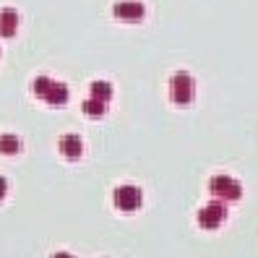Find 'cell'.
<instances>
[{
	"label": "cell",
	"instance_id": "obj_1",
	"mask_svg": "<svg viewBox=\"0 0 258 258\" xmlns=\"http://www.w3.org/2000/svg\"><path fill=\"white\" fill-rule=\"evenodd\" d=\"M170 94H172V102H177V104H188L193 99V79H190V73L180 71V73L172 76Z\"/></svg>",
	"mask_w": 258,
	"mask_h": 258
},
{
	"label": "cell",
	"instance_id": "obj_2",
	"mask_svg": "<svg viewBox=\"0 0 258 258\" xmlns=\"http://www.w3.org/2000/svg\"><path fill=\"white\" fill-rule=\"evenodd\" d=\"M112 13H115V19H120V21L136 24V21H141L146 16V8H144V3H139V0H120V3H115Z\"/></svg>",
	"mask_w": 258,
	"mask_h": 258
},
{
	"label": "cell",
	"instance_id": "obj_3",
	"mask_svg": "<svg viewBox=\"0 0 258 258\" xmlns=\"http://www.w3.org/2000/svg\"><path fill=\"white\" fill-rule=\"evenodd\" d=\"M115 206L123 211H136L141 206V190L136 185H120L115 190Z\"/></svg>",
	"mask_w": 258,
	"mask_h": 258
},
{
	"label": "cell",
	"instance_id": "obj_4",
	"mask_svg": "<svg viewBox=\"0 0 258 258\" xmlns=\"http://www.w3.org/2000/svg\"><path fill=\"white\" fill-rule=\"evenodd\" d=\"M227 217V209L222 204H209L204 211H199V224L206 227V230H214V227H219Z\"/></svg>",
	"mask_w": 258,
	"mask_h": 258
},
{
	"label": "cell",
	"instance_id": "obj_5",
	"mask_svg": "<svg viewBox=\"0 0 258 258\" xmlns=\"http://www.w3.org/2000/svg\"><path fill=\"white\" fill-rule=\"evenodd\" d=\"M211 193H214V196H222V199H237V196H240V185L235 183L232 177L219 175V177L211 180Z\"/></svg>",
	"mask_w": 258,
	"mask_h": 258
},
{
	"label": "cell",
	"instance_id": "obj_6",
	"mask_svg": "<svg viewBox=\"0 0 258 258\" xmlns=\"http://www.w3.org/2000/svg\"><path fill=\"white\" fill-rule=\"evenodd\" d=\"M42 99L47 104H52V107H63V104L68 102V86L60 84V81H50V86H47V92L42 94Z\"/></svg>",
	"mask_w": 258,
	"mask_h": 258
},
{
	"label": "cell",
	"instance_id": "obj_7",
	"mask_svg": "<svg viewBox=\"0 0 258 258\" xmlns=\"http://www.w3.org/2000/svg\"><path fill=\"white\" fill-rule=\"evenodd\" d=\"M19 26L16 8H0V37H13Z\"/></svg>",
	"mask_w": 258,
	"mask_h": 258
},
{
	"label": "cell",
	"instance_id": "obj_8",
	"mask_svg": "<svg viewBox=\"0 0 258 258\" xmlns=\"http://www.w3.org/2000/svg\"><path fill=\"white\" fill-rule=\"evenodd\" d=\"M60 151H63V154H66L68 159H76V157H81L84 144H81L79 136L68 133V136H63V139H60Z\"/></svg>",
	"mask_w": 258,
	"mask_h": 258
},
{
	"label": "cell",
	"instance_id": "obj_9",
	"mask_svg": "<svg viewBox=\"0 0 258 258\" xmlns=\"http://www.w3.org/2000/svg\"><path fill=\"white\" fill-rule=\"evenodd\" d=\"M81 110H84L89 117H102L104 112H107V102H104V99H97V97H89V99H84Z\"/></svg>",
	"mask_w": 258,
	"mask_h": 258
},
{
	"label": "cell",
	"instance_id": "obj_10",
	"mask_svg": "<svg viewBox=\"0 0 258 258\" xmlns=\"http://www.w3.org/2000/svg\"><path fill=\"white\" fill-rule=\"evenodd\" d=\"M19 149H21V141L16 136H11V133L0 136V154H16Z\"/></svg>",
	"mask_w": 258,
	"mask_h": 258
},
{
	"label": "cell",
	"instance_id": "obj_11",
	"mask_svg": "<svg viewBox=\"0 0 258 258\" xmlns=\"http://www.w3.org/2000/svg\"><path fill=\"white\" fill-rule=\"evenodd\" d=\"M89 92H92V97H97V99L110 102V99H112V84H107V81H94Z\"/></svg>",
	"mask_w": 258,
	"mask_h": 258
},
{
	"label": "cell",
	"instance_id": "obj_12",
	"mask_svg": "<svg viewBox=\"0 0 258 258\" xmlns=\"http://www.w3.org/2000/svg\"><path fill=\"white\" fill-rule=\"evenodd\" d=\"M47 86H50V79H47V76H39V79L32 84V89H34V94H44V92H47Z\"/></svg>",
	"mask_w": 258,
	"mask_h": 258
},
{
	"label": "cell",
	"instance_id": "obj_13",
	"mask_svg": "<svg viewBox=\"0 0 258 258\" xmlns=\"http://www.w3.org/2000/svg\"><path fill=\"white\" fill-rule=\"evenodd\" d=\"M6 193H8V183H6V177H0V201H3Z\"/></svg>",
	"mask_w": 258,
	"mask_h": 258
},
{
	"label": "cell",
	"instance_id": "obj_14",
	"mask_svg": "<svg viewBox=\"0 0 258 258\" xmlns=\"http://www.w3.org/2000/svg\"><path fill=\"white\" fill-rule=\"evenodd\" d=\"M52 258H73V255H71V253H55Z\"/></svg>",
	"mask_w": 258,
	"mask_h": 258
}]
</instances>
